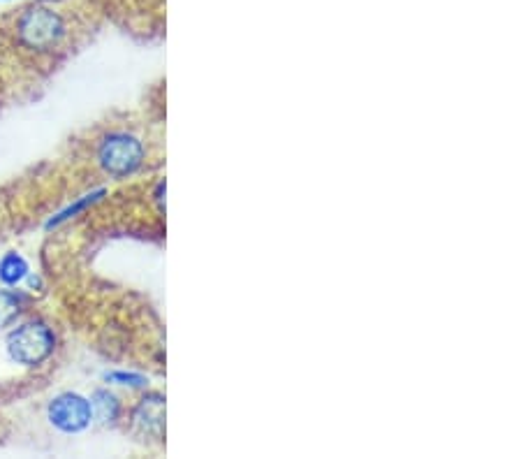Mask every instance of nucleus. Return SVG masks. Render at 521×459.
I'll list each match as a JSON object with an SVG mask.
<instances>
[{"mask_svg": "<svg viewBox=\"0 0 521 459\" xmlns=\"http://www.w3.org/2000/svg\"><path fill=\"white\" fill-rule=\"evenodd\" d=\"M47 420L63 434H79L91 427L93 408L86 397L77 392H61L47 406Z\"/></svg>", "mask_w": 521, "mask_h": 459, "instance_id": "obj_4", "label": "nucleus"}, {"mask_svg": "<svg viewBox=\"0 0 521 459\" xmlns=\"http://www.w3.org/2000/svg\"><path fill=\"white\" fill-rule=\"evenodd\" d=\"M93 408V420L102 425H114L121 418V399L109 390H95L93 397L88 399Z\"/></svg>", "mask_w": 521, "mask_h": 459, "instance_id": "obj_6", "label": "nucleus"}, {"mask_svg": "<svg viewBox=\"0 0 521 459\" xmlns=\"http://www.w3.org/2000/svg\"><path fill=\"white\" fill-rule=\"evenodd\" d=\"M98 163L109 177H130L144 163V144L128 133H112L102 137L98 147Z\"/></svg>", "mask_w": 521, "mask_h": 459, "instance_id": "obj_3", "label": "nucleus"}, {"mask_svg": "<svg viewBox=\"0 0 521 459\" xmlns=\"http://www.w3.org/2000/svg\"><path fill=\"white\" fill-rule=\"evenodd\" d=\"M107 383H114V385H130V388H144L146 383H149V378H144L142 374H126V371H112V374H107Z\"/></svg>", "mask_w": 521, "mask_h": 459, "instance_id": "obj_10", "label": "nucleus"}, {"mask_svg": "<svg viewBox=\"0 0 521 459\" xmlns=\"http://www.w3.org/2000/svg\"><path fill=\"white\" fill-rule=\"evenodd\" d=\"M102 195H105V191H98V193H91V195H84L82 200H77L75 204H72V207H68L65 211H61V214H58L56 218H51V221L47 223V228H56V225H61L63 221H70L72 216L75 214H79V211H84L86 207H91V204H95L98 202Z\"/></svg>", "mask_w": 521, "mask_h": 459, "instance_id": "obj_9", "label": "nucleus"}, {"mask_svg": "<svg viewBox=\"0 0 521 459\" xmlns=\"http://www.w3.org/2000/svg\"><path fill=\"white\" fill-rule=\"evenodd\" d=\"M132 427L149 439L165 436V397L160 392H149L132 408Z\"/></svg>", "mask_w": 521, "mask_h": 459, "instance_id": "obj_5", "label": "nucleus"}, {"mask_svg": "<svg viewBox=\"0 0 521 459\" xmlns=\"http://www.w3.org/2000/svg\"><path fill=\"white\" fill-rule=\"evenodd\" d=\"M19 42L31 51H51L65 38L61 14L44 5H33L17 21Z\"/></svg>", "mask_w": 521, "mask_h": 459, "instance_id": "obj_2", "label": "nucleus"}, {"mask_svg": "<svg viewBox=\"0 0 521 459\" xmlns=\"http://www.w3.org/2000/svg\"><path fill=\"white\" fill-rule=\"evenodd\" d=\"M28 274H31V267H28V260L21 253L7 251L0 258V283L3 286H19L28 279Z\"/></svg>", "mask_w": 521, "mask_h": 459, "instance_id": "obj_7", "label": "nucleus"}, {"mask_svg": "<svg viewBox=\"0 0 521 459\" xmlns=\"http://www.w3.org/2000/svg\"><path fill=\"white\" fill-rule=\"evenodd\" d=\"M7 355L21 367H40L56 351V334L42 320H28L7 334Z\"/></svg>", "mask_w": 521, "mask_h": 459, "instance_id": "obj_1", "label": "nucleus"}, {"mask_svg": "<svg viewBox=\"0 0 521 459\" xmlns=\"http://www.w3.org/2000/svg\"><path fill=\"white\" fill-rule=\"evenodd\" d=\"M21 309H24V297L12 290H0V330L10 327L21 316Z\"/></svg>", "mask_w": 521, "mask_h": 459, "instance_id": "obj_8", "label": "nucleus"}]
</instances>
